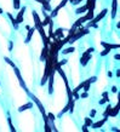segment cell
I'll use <instances>...</instances> for the list:
<instances>
[{
  "mask_svg": "<svg viewBox=\"0 0 120 132\" xmlns=\"http://www.w3.org/2000/svg\"><path fill=\"white\" fill-rule=\"evenodd\" d=\"M4 59H5V62H6V63H8L9 66H11L12 68H15V67H16V64H15V63H14V62H12V61H11V59H10L9 57H5Z\"/></svg>",
  "mask_w": 120,
  "mask_h": 132,
  "instance_id": "d4e9b609",
  "label": "cell"
},
{
  "mask_svg": "<svg viewBox=\"0 0 120 132\" xmlns=\"http://www.w3.org/2000/svg\"><path fill=\"white\" fill-rule=\"evenodd\" d=\"M68 3H70V4H74V3H75V0H68Z\"/></svg>",
  "mask_w": 120,
  "mask_h": 132,
  "instance_id": "60d3db41",
  "label": "cell"
},
{
  "mask_svg": "<svg viewBox=\"0 0 120 132\" xmlns=\"http://www.w3.org/2000/svg\"><path fill=\"white\" fill-rule=\"evenodd\" d=\"M43 41H44V46H49V44H50V38H49V37H45V38H43Z\"/></svg>",
  "mask_w": 120,
  "mask_h": 132,
  "instance_id": "4316f807",
  "label": "cell"
},
{
  "mask_svg": "<svg viewBox=\"0 0 120 132\" xmlns=\"http://www.w3.org/2000/svg\"><path fill=\"white\" fill-rule=\"evenodd\" d=\"M102 97L105 99V103H109V98H108V92H107V91L102 93Z\"/></svg>",
  "mask_w": 120,
  "mask_h": 132,
  "instance_id": "f1b7e54d",
  "label": "cell"
},
{
  "mask_svg": "<svg viewBox=\"0 0 120 132\" xmlns=\"http://www.w3.org/2000/svg\"><path fill=\"white\" fill-rule=\"evenodd\" d=\"M91 59V53H87V52H84L82 53V56H81V58H80V64L82 66V67H85L87 63H89V61Z\"/></svg>",
  "mask_w": 120,
  "mask_h": 132,
  "instance_id": "277c9868",
  "label": "cell"
},
{
  "mask_svg": "<svg viewBox=\"0 0 120 132\" xmlns=\"http://www.w3.org/2000/svg\"><path fill=\"white\" fill-rule=\"evenodd\" d=\"M84 121H85V125H86L87 127H91V125H92V122H93V120H92L90 116L85 117V119H84Z\"/></svg>",
  "mask_w": 120,
  "mask_h": 132,
  "instance_id": "7402d4cb",
  "label": "cell"
},
{
  "mask_svg": "<svg viewBox=\"0 0 120 132\" xmlns=\"http://www.w3.org/2000/svg\"><path fill=\"white\" fill-rule=\"evenodd\" d=\"M86 21H87V20H86V17H85V15H84L82 17H80L79 20H76V21H75V23H74V26H73V27H75V28L81 27V26H82V23H84V22H86Z\"/></svg>",
  "mask_w": 120,
  "mask_h": 132,
  "instance_id": "5bb4252c",
  "label": "cell"
},
{
  "mask_svg": "<svg viewBox=\"0 0 120 132\" xmlns=\"http://www.w3.org/2000/svg\"><path fill=\"white\" fill-rule=\"evenodd\" d=\"M98 103L102 105V104H104V103H105V99H104V98H103V99H99V102H98Z\"/></svg>",
  "mask_w": 120,
  "mask_h": 132,
  "instance_id": "8d00e7d4",
  "label": "cell"
},
{
  "mask_svg": "<svg viewBox=\"0 0 120 132\" xmlns=\"http://www.w3.org/2000/svg\"><path fill=\"white\" fill-rule=\"evenodd\" d=\"M21 5H20V0H14V9L15 10H20Z\"/></svg>",
  "mask_w": 120,
  "mask_h": 132,
  "instance_id": "484cf974",
  "label": "cell"
},
{
  "mask_svg": "<svg viewBox=\"0 0 120 132\" xmlns=\"http://www.w3.org/2000/svg\"><path fill=\"white\" fill-rule=\"evenodd\" d=\"M3 14V9H0V15H1Z\"/></svg>",
  "mask_w": 120,
  "mask_h": 132,
  "instance_id": "7bdbcfd3",
  "label": "cell"
},
{
  "mask_svg": "<svg viewBox=\"0 0 120 132\" xmlns=\"http://www.w3.org/2000/svg\"><path fill=\"white\" fill-rule=\"evenodd\" d=\"M29 96H30V98L33 99V102H34V103L37 104V107L39 108V110H40V113H41L43 115H46V113H45V108H44V105H43V103L40 102V99H39V98H38L37 96H34V95H32V93H30Z\"/></svg>",
  "mask_w": 120,
  "mask_h": 132,
  "instance_id": "6da1fadb",
  "label": "cell"
},
{
  "mask_svg": "<svg viewBox=\"0 0 120 132\" xmlns=\"http://www.w3.org/2000/svg\"><path fill=\"white\" fill-rule=\"evenodd\" d=\"M108 14V9H103L96 17H93L91 21H89V23H97V22H99L101 20H103L104 17H105V15Z\"/></svg>",
  "mask_w": 120,
  "mask_h": 132,
  "instance_id": "3957f363",
  "label": "cell"
},
{
  "mask_svg": "<svg viewBox=\"0 0 120 132\" xmlns=\"http://www.w3.org/2000/svg\"><path fill=\"white\" fill-rule=\"evenodd\" d=\"M81 130H82V131H84V132H87V131H89V128H87V126H86V125H85V124H84V125H82V127H81Z\"/></svg>",
  "mask_w": 120,
  "mask_h": 132,
  "instance_id": "d590c367",
  "label": "cell"
},
{
  "mask_svg": "<svg viewBox=\"0 0 120 132\" xmlns=\"http://www.w3.org/2000/svg\"><path fill=\"white\" fill-rule=\"evenodd\" d=\"M101 45H102L104 49H109V50H113V49L118 50V49L120 47L118 44H108V43H104V41H102V43H101Z\"/></svg>",
  "mask_w": 120,
  "mask_h": 132,
  "instance_id": "9c48e42d",
  "label": "cell"
},
{
  "mask_svg": "<svg viewBox=\"0 0 120 132\" xmlns=\"http://www.w3.org/2000/svg\"><path fill=\"white\" fill-rule=\"evenodd\" d=\"M93 51H95V47H90V49H87V50H86V52H87V53H92Z\"/></svg>",
  "mask_w": 120,
  "mask_h": 132,
  "instance_id": "836d02e7",
  "label": "cell"
},
{
  "mask_svg": "<svg viewBox=\"0 0 120 132\" xmlns=\"http://www.w3.org/2000/svg\"><path fill=\"white\" fill-rule=\"evenodd\" d=\"M107 74H108V76H109V78H112V76H113V73H112V70H109Z\"/></svg>",
  "mask_w": 120,
  "mask_h": 132,
  "instance_id": "f35d334b",
  "label": "cell"
},
{
  "mask_svg": "<svg viewBox=\"0 0 120 132\" xmlns=\"http://www.w3.org/2000/svg\"><path fill=\"white\" fill-rule=\"evenodd\" d=\"M90 85H91L90 80H89V79H87V80H85V84H84L82 90H84V91H86V92H89V91H90Z\"/></svg>",
  "mask_w": 120,
  "mask_h": 132,
  "instance_id": "44dd1931",
  "label": "cell"
},
{
  "mask_svg": "<svg viewBox=\"0 0 120 132\" xmlns=\"http://www.w3.org/2000/svg\"><path fill=\"white\" fill-rule=\"evenodd\" d=\"M112 92H113V93H118V87H116V86H113V87H112Z\"/></svg>",
  "mask_w": 120,
  "mask_h": 132,
  "instance_id": "e575fe53",
  "label": "cell"
},
{
  "mask_svg": "<svg viewBox=\"0 0 120 132\" xmlns=\"http://www.w3.org/2000/svg\"><path fill=\"white\" fill-rule=\"evenodd\" d=\"M34 32H35V28H30V29H28V34H27L26 40H24V43H26V44H29V43H30V40H32V37H33Z\"/></svg>",
  "mask_w": 120,
  "mask_h": 132,
  "instance_id": "7c38bea8",
  "label": "cell"
},
{
  "mask_svg": "<svg viewBox=\"0 0 120 132\" xmlns=\"http://www.w3.org/2000/svg\"><path fill=\"white\" fill-rule=\"evenodd\" d=\"M108 53H110V50H109V49H104V50L101 52V56L103 57V56H107Z\"/></svg>",
  "mask_w": 120,
  "mask_h": 132,
  "instance_id": "83f0119b",
  "label": "cell"
},
{
  "mask_svg": "<svg viewBox=\"0 0 120 132\" xmlns=\"http://www.w3.org/2000/svg\"><path fill=\"white\" fill-rule=\"evenodd\" d=\"M112 105L108 103V105H107V108H105V110H104V113H103V116H105V117H109V114H110V111H112Z\"/></svg>",
  "mask_w": 120,
  "mask_h": 132,
  "instance_id": "ffe728a7",
  "label": "cell"
},
{
  "mask_svg": "<svg viewBox=\"0 0 120 132\" xmlns=\"http://www.w3.org/2000/svg\"><path fill=\"white\" fill-rule=\"evenodd\" d=\"M118 113H119V103H116V105H115L114 108H112V111H110L109 116H113V117H115V116L118 115Z\"/></svg>",
  "mask_w": 120,
  "mask_h": 132,
  "instance_id": "e0dca14e",
  "label": "cell"
},
{
  "mask_svg": "<svg viewBox=\"0 0 120 132\" xmlns=\"http://www.w3.org/2000/svg\"><path fill=\"white\" fill-rule=\"evenodd\" d=\"M67 62H68V59H63V61H61V62H57V63H58V64H60V66L62 67V66L67 64Z\"/></svg>",
  "mask_w": 120,
  "mask_h": 132,
  "instance_id": "d6a6232c",
  "label": "cell"
},
{
  "mask_svg": "<svg viewBox=\"0 0 120 132\" xmlns=\"http://www.w3.org/2000/svg\"><path fill=\"white\" fill-rule=\"evenodd\" d=\"M38 3H40L43 5V10L44 11H51V5H50V1L47 0H37Z\"/></svg>",
  "mask_w": 120,
  "mask_h": 132,
  "instance_id": "ba28073f",
  "label": "cell"
},
{
  "mask_svg": "<svg viewBox=\"0 0 120 132\" xmlns=\"http://www.w3.org/2000/svg\"><path fill=\"white\" fill-rule=\"evenodd\" d=\"M87 97H89V93H87L86 91H84V92L80 95V98H87Z\"/></svg>",
  "mask_w": 120,
  "mask_h": 132,
  "instance_id": "f546056e",
  "label": "cell"
},
{
  "mask_svg": "<svg viewBox=\"0 0 120 132\" xmlns=\"http://www.w3.org/2000/svg\"><path fill=\"white\" fill-rule=\"evenodd\" d=\"M87 10H89V6H87V5H84V6H81V7L76 9L75 14H76V15H82V14H85Z\"/></svg>",
  "mask_w": 120,
  "mask_h": 132,
  "instance_id": "9a60e30c",
  "label": "cell"
},
{
  "mask_svg": "<svg viewBox=\"0 0 120 132\" xmlns=\"http://www.w3.org/2000/svg\"><path fill=\"white\" fill-rule=\"evenodd\" d=\"M9 50H10V51L12 50V41H10V45H9Z\"/></svg>",
  "mask_w": 120,
  "mask_h": 132,
  "instance_id": "ab89813d",
  "label": "cell"
},
{
  "mask_svg": "<svg viewBox=\"0 0 120 132\" xmlns=\"http://www.w3.org/2000/svg\"><path fill=\"white\" fill-rule=\"evenodd\" d=\"M49 57V46H44L43 51H41V56H40V61H45Z\"/></svg>",
  "mask_w": 120,
  "mask_h": 132,
  "instance_id": "30bf717a",
  "label": "cell"
},
{
  "mask_svg": "<svg viewBox=\"0 0 120 132\" xmlns=\"http://www.w3.org/2000/svg\"><path fill=\"white\" fill-rule=\"evenodd\" d=\"M33 108V103L32 102H28V103H26V104H23V105H21L20 108H18V111L21 113V111H24V110H28V109H32Z\"/></svg>",
  "mask_w": 120,
  "mask_h": 132,
  "instance_id": "4fadbf2b",
  "label": "cell"
},
{
  "mask_svg": "<svg viewBox=\"0 0 120 132\" xmlns=\"http://www.w3.org/2000/svg\"><path fill=\"white\" fill-rule=\"evenodd\" d=\"M114 59H120V55H119V53H116V55L114 56Z\"/></svg>",
  "mask_w": 120,
  "mask_h": 132,
  "instance_id": "74e56055",
  "label": "cell"
},
{
  "mask_svg": "<svg viewBox=\"0 0 120 132\" xmlns=\"http://www.w3.org/2000/svg\"><path fill=\"white\" fill-rule=\"evenodd\" d=\"M8 17L10 18V21H11V23H12V26H14V28L15 29H18V23H17V21H16V18L11 15V14H8Z\"/></svg>",
  "mask_w": 120,
  "mask_h": 132,
  "instance_id": "2e32d148",
  "label": "cell"
},
{
  "mask_svg": "<svg viewBox=\"0 0 120 132\" xmlns=\"http://www.w3.org/2000/svg\"><path fill=\"white\" fill-rule=\"evenodd\" d=\"M116 10H118V0H113V3H112V18H115Z\"/></svg>",
  "mask_w": 120,
  "mask_h": 132,
  "instance_id": "8fae6325",
  "label": "cell"
},
{
  "mask_svg": "<svg viewBox=\"0 0 120 132\" xmlns=\"http://www.w3.org/2000/svg\"><path fill=\"white\" fill-rule=\"evenodd\" d=\"M24 11H26V7H24V6H23V7H20V12H18V15L15 17L18 24H21V23L23 22V14H24Z\"/></svg>",
  "mask_w": 120,
  "mask_h": 132,
  "instance_id": "8992f818",
  "label": "cell"
},
{
  "mask_svg": "<svg viewBox=\"0 0 120 132\" xmlns=\"http://www.w3.org/2000/svg\"><path fill=\"white\" fill-rule=\"evenodd\" d=\"M116 76H118V78L120 76V70H116Z\"/></svg>",
  "mask_w": 120,
  "mask_h": 132,
  "instance_id": "b9f144b4",
  "label": "cell"
},
{
  "mask_svg": "<svg viewBox=\"0 0 120 132\" xmlns=\"http://www.w3.org/2000/svg\"><path fill=\"white\" fill-rule=\"evenodd\" d=\"M89 80H90V82H91V84H93V82H96V81H97V76H91Z\"/></svg>",
  "mask_w": 120,
  "mask_h": 132,
  "instance_id": "1f68e13d",
  "label": "cell"
},
{
  "mask_svg": "<svg viewBox=\"0 0 120 132\" xmlns=\"http://www.w3.org/2000/svg\"><path fill=\"white\" fill-rule=\"evenodd\" d=\"M8 122H9V126H10V131L15 132V131H16V128H15V126H14V124H12V120H11L10 115L8 116Z\"/></svg>",
  "mask_w": 120,
  "mask_h": 132,
  "instance_id": "603a6c76",
  "label": "cell"
},
{
  "mask_svg": "<svg viewBox=\"0 0 120 132\" xmlns=\"http://www.w3.org/2000/svg\"><path fill=\"white\" fill-rule=\"evenodd\" d=\"M63 30H64L63 28H58V29L56 30V33L53 32V34H55V37H56L57 39H62V38H63Z\"/></svg>",
  "mask_w": 120,
  "mask_h": 132,
  "instance_id": "ac0fdd59",
  "label": "cell"
},
{
  "mask_svg": "<svg viewBox=\"0 0 120 132\" xmlns=\"http://www.w3.org/2000/svg\"><path fill=\"white\" fill-rule=\"evenodd\" d=\"M46 115H47V119H49V121H50V122H55L56 116H55L52 113H49V114H46Z\"/></svg>",
  "mask_w": 120,
  "mask_h": 132,
  "instance_id": "cb8c5ba5",
  "label": "cell"
},
{
  "mask_svg": "<svg viewBox=\"0 0 120 132\" xmlns=\"http://www.w3.org/2000/svg\"><path fill=\"white\" fill-rule=\"evenodd\" d=\"M95 115H96V110H95V109H91V111H90V117H91V119H93V117H95Z\"/></svg>",
  "mask_w": 120,
  "mask_h": 132,
  "instance_id": "4dcf8cb0",
  "label": "cell"
},
{
  "mask_svg": "<svg viewBox=\"0 0 120 132\" xmlns=\"http://www.w3.org/2000/svg\"><path fill=\"white\" fill-rule=\"evenodd\" d=\"M107 120H108V117L103 116V119H102V120H99V121H97V122H92L91 127H92V128H99V127H102V126L105 124V121H107Z\"/></svg>",
  "mask_w": 120,
  "mask_h": 132,
  "instance_id": "52a82bcc",
  "label": "cell"
},
{
  "mask_svg": "<svg viewBox=\"0 0 120 132\" xmlns=\"http://www.w3.org/2000/svg\"><path fill=\"white\" fill-rule=\"evenodd\" d=\"M32 15H33V18H34V24H35V29H38L39 27H41V20L38 15L37 11H32Z\"/></svg>",
  "mask_w": 120,
  "mask_h": 132,
  "instance_id": "5b68a950",
  "label": "cell"
},
{
  "mask_svg": "<svg viewBox=\"0 0 120 132\" xmlns=\"http://www.w3.org/2000/svg\"><path fill=\"white\" fill-rule=\"evenodd\" d=\"M67 4H68V0H62V1H61V3H60V4H58V5L56 6V7H55V10H53V11L51 12L50 17H51V18L56 17V16L58 15V11H60L61 9H63V7H64V6L67 5Z\"/></svg>",
  "mask_w": 120,
  "mask_h": 132,
  "instance_id": "7a4b0ae2",
  "label": "cell"
},
{
  "mask_svg": "<svg viewBox=\"0 0 120 132\" xmlns=\"http://www.w3.org/2000/svg\"><path fill=\"white\" fill-rule=\"evenodd\" d=\"M74 51H75V47L70 46V47H67V49L62 50V53H63V55H69V53H72V52H74Z\"/></svg>",
  "mask_w": 120,
  "mask_h": 132,
  "instance_id": "d6986e66",
  "label": "cell"
}]
</instances>
